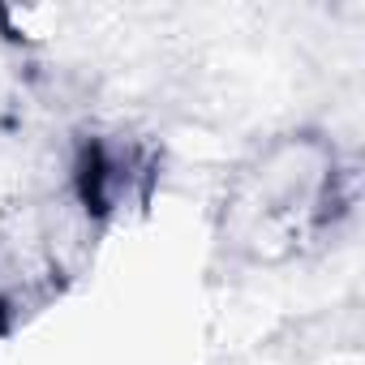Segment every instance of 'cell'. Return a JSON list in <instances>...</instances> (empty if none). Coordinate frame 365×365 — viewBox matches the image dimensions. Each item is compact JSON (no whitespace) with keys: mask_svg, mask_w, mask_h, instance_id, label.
<instances>
[{"mask_svg":"<svg viewBox=\"0 0 365 365\" xmlns=\"http://www.w3.org/2000/svg\"><path fill=\"white\" fill-rule=\"evenodd\" d=\"M356 198V172L318 125H292L258 142L228 176L220 241L254 267H279L327 241Z\"/></svg>","mask_w":365,"mask_h":365,"instance_id":"cell-1","label":"cell"},{"mask_svg":"<svg viewBox=\"0 0 365 365\" xmlns=\"http://www.w3.org/2000/svg\"><path fill=\"white\" fill-rule=\"evenodd\" d=\"M159 180V150L129 133H82L69 150L65 194L82 207V215L103 232L129 207H146Z\"/></svg>","mask_w":365,"mask_h":365,"instance_id":"cell-2","label":"cell"},{"mask_svg":"<svg viewBox=\"0 0 365 365\" xmlns=\"http://www.w3.org/2000/svg\"><path fill=\"white\" fill-rule=\"evenodd\" d=\"M18 318H22V301L0 284V344H5L9 335H14V327H18Z\"/></svg>","mask_w":365,"mask_h":365,"instance_id":"cell-3","label":"cell"}]
</instances>
